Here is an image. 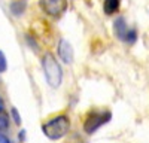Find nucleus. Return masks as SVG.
Masks as SVG:
<instances>
[{"label": "nucleus", "instance_id": "5", "mask_svg": "<svg viewBox=\"0 0 149 143\" xmlns=\"http://www.w3.org/2000/svg\"><path fill=\"white\" fill-rule=\"evenodd\" d=\"M113 33L115 36L122 40V42H125V43H134L136 40H137V31H136L134 28H130L127 26V22L125 19H124L122 17H118L113 22Z\"/></svg>", "mask_w": 149, "mask_h": 143}, {"label": "nucleus", "instance_id": "6", "mask_svg": "<svg viewBox=\"0 0 149 143\" xmlns=\"http://www.w3.org/2000/svg\"><path fill=\"white\" fill-rule=\"evenodd\" d=\"M58 57L63 60L66 64L73 63V58H74V51H73V46L69 40L66 39H61L58 42Z\"/></svg>", "mask_w": 149, "mask_h": 143}, {"label": "nucleus", "instance_id": "3", "mask_svg": "<svg viewBox=\"0 0 149 143\" xmlns=\"http://www.w3.org/2000/svg\"><path fill=\"white\" fill-rule=\"evenodd\" d=\"M39 8L51 18H61L69 8L67 0H39Z\"/></svg>", "mask_w": 149, "mask_h": 143}, {"label": "nucleus", "instance_id": "10", "mask_svg": "<svg viewBox=\"0 0 149 143\" xmlns=\"http://www.w3.org/2000/svg\"><path fill=\"white\" fill-rule=\"evenodd\" d=\"M8 69V61H6V57L5 54L0 51V73H3V72Z\"/></svg>", "mask_w": 149, "mask_h": 143}, {"label": "nucleus", "instance_id": "13", "mask_svg": "<svg viewBox=\"0 0 149 143\" xmlns=\"http://www.w3.org/2000/svg\"><path fill=\"white\" fill-rule=\"evenodd\" d=\"M2 112H5V103H3L2 97H0V113H2Z\"/></svg>", "mask_w": 149, "mask_h": 143}, {"label": "nucleus", "instance_id": "2", "mask_svg": "<svg viewBox=\"0 0 149 143\" xmlns=\"http://www.w3.org/2000/svg\"><path fill=\"white\" fill-rule=\"evenodd\" d=\"M42 67L48 85L52 88H58L61 85V81H63V70L51 52H46L42 57Z\"/></svg>", "mask_w": 149, "mask_h": 143}, {"label": "nucleus", "instance_id": "1", "mask_svg": "<svg viewBox=\"0 0 149 143\" xmlns=\"http://www.w3.org/2000/svg\"><path fill=\"white\" fill-rule=\"evenodd\" d=\"M69 128H70V119L66 115H58L42 125L43 134L49 140H58L64 137L69 133Z\"/></svg>", "mask_w": 149, "mask_h": 143}, {"label": "nucleus", "instance_id": "4", "mask_svg": "<svg viewBox=\"0 0 149 143\" xmlns=\"http://www.w3.org/2000/svg\"><path fill=\"white\" fill-rule=\"evenodd\" d=\"M112 119V113L109 110H102V112H91L88 116H86L85 122H84V130L85 133L93 134L100 128L102 125L107 124Z\"/></svg>", "mask_w": 149, "mask_h": 143}, {"label": "nucleus", "instance_id": "9", "mask_svg": "<svg viewBox=\"0 0 149 143\" xmlns=\"http://www.w3.org/2000/svg\"><path fill=\"white\" fill-rule=\"evenodd\" d=\"M8 125H9V118L6 116L5 112H2L0 113V130H6Z\"/></svg>", "mask_w": 149, "mask_h": 143}, {"label": "nucleus", "instance_id": "7", "mask_svg": "<svg viewBox=\"0 0 149 143\" xmlns=\"http://www.w3.org/2000/svg\"><path fill=\"white\" fill-rule=\"evenodd\" d=\"M119 5H121V0H104V2H103L104 14H107V15L116 14L118 9H119Z\"/></svg>", "mask_w": 149, "mask_h": 143}, {"label": "nucleus", "instance_id": "11", "mask_svg": "<svg viewBox=\"0 0 149 143\" xmlns=\"http://www.w3.org/2000/svg\"><path fill=\"white\" fill-rule=\"evenodd\" d=\"M10 115H12V118H14L15 124L21 125V118H19V113H18V110L15 109V107H12V109H10Z\"/></svg>", "mask_w": 149, "mask_h": 143}, {"label": "nucleus", "instance_id": "12", "mask_svg": "<svg viewBox=\"0 0 149 143\" xmlns=\"http://www.w3.org/2000/svg\"><path fill=\"white\" fill-rule=\"evenodd\" d=\"M0 143H10V140L6 137V136H3V134H0Z\"/></svg>", "mask_w": 149, "mask_h": 143}, {"label": "nucleus", "instance_id": "8", "mask_svg": "<svg viewBox=\"0 0 149 143\" xmlns=\"http://www.w3.org/2000/svg\"><path fill=\"white\" fill-rule=\"evenodd\" d=\"M24 9H26V0H14L10 3V10L15 15H21L24 12Z\"/></svg>", "mask_w": 149, "mask_h": 143}]
</instances>
